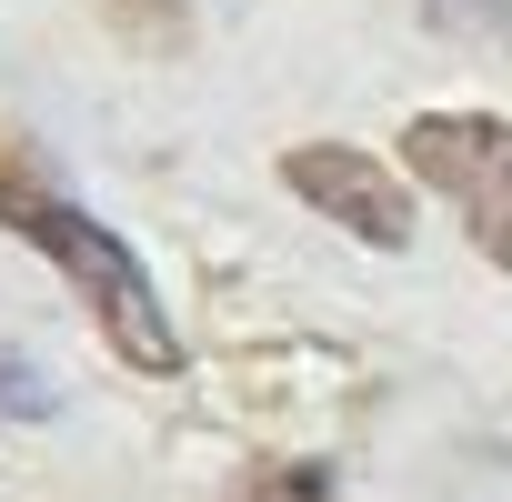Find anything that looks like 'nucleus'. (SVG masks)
I'll return each instance as SVG.
<instances>
[{"label":"nucleus","mask_w":512,"mask_h":502,"mask_svg":"<svg viewBox=\"0 0 512 502\" xmlns=\"http://www.w3.org/2000/svg\"><path fill=\"white\" fill-rule=\"evenodd\" d=\"M0 231H21L41 262L81 292V312L101 322V342H111L131 372H151V382L181 372V332H171V312H161V292H151V262H141L111 221H91V211L61 191V171H51L21 131H0Z\"/></svg>","instance_id":"obj_1"},{"label":"nucleus","mask_w":512,"mask_h":502,"mask_svg":"<svg viewBox=\"0 0 512 502\" xmlns=\"http://www.w3.org/2000/svg\"><path fill=\"white\" fill-rule=\"evenodd\" d=\"M402 171L462 211V231L492 272H512V121L502 111H422L402 131Z\"/></svg>","instance_id":"obj_2"},{"label":"nucleus","mask_w":512,"mask_h":502,"mask_svg":"<svg viewBox=\"0 0 512 502\" xmlns=\"http://www.w3.org/2000/svg\"><path fill=\"white\" fill-rule=\"evenodd\" d=\"M282 181H292L322 221H342L352 241H372V251H402V241H412V191L392 181V161H372V151H352V141H302V151H282Z\"/></svg>","instance_id":"obj_3"},{"label":"nucleus","mask_w":512,"mask_h":502,"mask_svg":"<svg viewBox=\"0 0 512 502\" xmlns=\"http://www.w3.org/2000/svg\"><path fill=\"white\" fill-rule=\"evenodd\" d=\"M422 11L452 41H512V0H422Z\"/></svg>","instance_id":"obj_4"},{"label":"nucleus","mask_w":512,"mask_h":502,"mask_svg":"<svg viewBox=\"0 0 512 502\" xmlns=\"http://www.w3.org/2000/svg\"><path fill=\"white\" fill-rule=\"evenodd\" d=\"M241 502H322V482H302V472H262Z\"/></svg>","instance_id":"obj_5"}]
</instances>
